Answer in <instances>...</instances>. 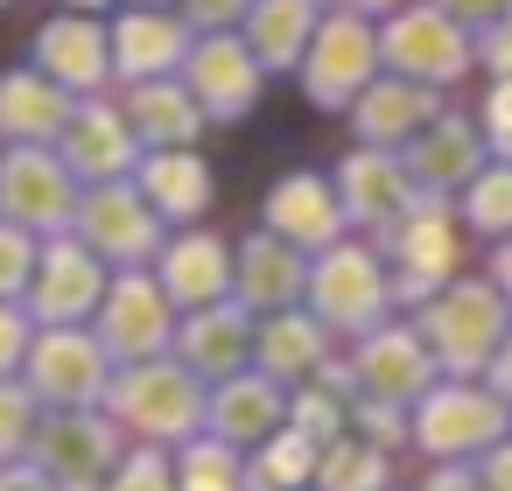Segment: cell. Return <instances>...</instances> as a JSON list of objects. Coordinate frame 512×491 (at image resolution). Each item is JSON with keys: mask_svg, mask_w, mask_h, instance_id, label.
Masks as SVG:
<instances>
[{"mask_svg": "<svg viewBox=\"0 0 512 491\" xmlns=\"http://www.w3.org/2000/svg\"><path fill=\"white\" fill-rule=\"evenodd\" d=\"M316 8H344V15H393L400 0H316Z\"/></svg>", "mask_w": 512, "mask_h": 491, "instance_id": "ee69618b", "label": "cell"}, {"mask_svg": "<svg viewBox=\"0 0 512 491\" xmlns=\"http://www.w3.org/2000/svg\"><path fill=\"white\" fill-rule=\"evenodd\" d=\"M36 71L50 85H64L71 99H99L113 85V29L99 15H50L29 43Z\"/></svg>", "mask_w": 512, "mask_h": 491, "instance_id": "277c9868", "label": "cell"}, {"mask_svg": "<svg viewBox=\"0 0 512 491\" xmlns=\"http://www.w3.org/2000/svg\"><path fill=\"white\" fill-rule=\"evenodd\" d=\"M120 407H127V421H141L148 435H176V428L197 421V393H190V379L169 372V365L134 372V379L120 386Z\"/></svg>", "mask_w": 512, "mask_h": 491, "instance_id": "603a6c76", "label": "cell"}, {"mask_svg": "<svg viewBox=\"0 0 512 491\" xmlns=\"http://www.w3.org/2000/svg\"><path fill=\"white\" fill-rule=\"evenodd\" d=\"M71 113H78V99L64 85H50L36 64L0 78V141L8 148H57Z\"/></svg>", "mask_w": 512, "mask_h": 491, "instance_id": "30bf717a", "label": "cell"}, {"mask_svg": "<svg viewBox=\"0 0 512 491\" xmlns=\"http://www.w3.org/2000/svg\"><path fill=\"white\" fill-rule=\"evenodd\" d=\"M176 78L190 85V99H197L204 120H218V127L246 120V113L260 106V85H267V71L253 64V50H246L239 36H197Z\"/></svg>", "mask_w": 512, "mask_h": 491, "instance_id": "5b68a950", "label": "cell"}, {"mask_svg": "<svg viewBox=\"0 0 512 491\" xmlns=\"http://www.w3.org/2000/svg\"><path fill=\"white\" fill-rule=\"evenodd\" d=\"M99 379H106L99 344H85V337H71V330H57V337L36 344V386H43V393H57V400L78 407V400L99 393Z\"/></svg>", "mask_w": 512, "mask_h": 491, "instance_id": "cb8c5ba5", "label": "cell"}, {"mask_svg": "<svg viewBox=\"0 0 512 491\" xmlns=\"http://www.w3.org/2000/svg\"><path fill=\"white\" fill-rule=\"evenodd\" d=\"M386 246L400 253V274L407 281H442L456 267V232H449V211L435 197H414L407 218L386 232Z\"/></svg>", "mask_w": 512, "mask_h": 491, "instance_id": "ffe728a7", "label": "cell"}, {"mask_svg": "<svg viewBox=\"0 0 512 491\" xmlns=\"http://www.w3.org/2000/svg\"><path fill=\"white\" fill-rule=\"evenodd\" d=\"M155 260H162V288H169L176 302H218L225 281H232V260H225V246H218L211 232H183V239H169Z\"/></svg>", "mask_w": 512, "mask_h": 491, "instance_id": "7402d4cb", "label": "cell"}, {"mask_svg": "<svg viewBox=\"0 0 512 491\" xmlns=\"http://www.w3.org/2000/svg\"><path fill=\"white\" fill-rule=\"evenodd\" d=\"M71 225L85 232L92 253H113V260H148L155 253V211H148V197L134 183H92L78 197Z\"/></svg>", "mask_w": 512, "mask_h": 491, "instance_id": "ba28073f", "label": "cell"}, {"mask_svg": "<svg viewBox=\"0 0 512 491\" xmlns=\"http://www.w3.org/2000/svg\"><path fill=\"white\" fill-rule=\"evenodd\" d=\"M57 155H64V169L92 190V183H120L148 148L134 141V127H127L120 106H106V99H78V113H71V127H64V141H57Z\"/></svg>", "mask_w": 512, "mask_h": 491, "instance_id": "8992f818", "label": "cell"}, {"mask_svg": "<svg viewBox=\"0 0 512 491\" xmlns=\"http://www.w3.org/2000/svg\"><path fill=\"white\" fill-rule=\"evenodd\" d=\"M190 491H232V463H218L211 449L190 456Z\"/></svg>", "mask_w": 512, "mask_h": 491, "instance_id": "60d3db41", "label": "cell"}, {"mask_svg": "<svg viewBox=\"0 0 512 491\" xmlns=\"http://www.w3.org/2000/svg\"><path fill=\"white\" fill-rule=\"evenodd\" d=\"M463 218L477 232H512V162H498V169L463 183Z\"/></svg>", "mask_w": 512, "mask_h": 491, "instance_id": "83f0119b", "label": "cell"}, {"mask_svg": "<svg viewBox=\"0 0 512 491\" xmlns=\"http://www.w3.org/2000/svg\"><path fill=\"white\" fill-rule=\"evenodd\" d=\"M22 337H29V330H22V316H15L8 302H0V372H8V365L22 358Z\"/></svg>", "mask_w": 512, "mask_h": 491, "instance_id": "7bdbcfd3", "label": "cell"}, {"mask_svg": "<svg viewBox=\"0 0 512 491\" xmlns=\"http://www.w3.org/2000/svg\"><path fill=\"white\" fill-rule=\"evenodd\" d=\"M477 57H484L498 78H512V15L491 22V29H477Z\"/></svg>", "mask_w": 512, "mask_h": 491, "instance_id": "f35d334b", "label": "cell"}, {"mask_svg": "<svg viewBox=\"0 0 512 491\" xmlns=\"http://www.w3.org/2000/svg\"><path fill=\"white\" fill-rule=\"evenodd\" d=\"M99 253L85 246V239H57L43 260H36V309L50 316V323H71V316H85L92 302H99Z\"/></svg>", "mask_w": 512, "mask_h": 491, "instance_id": "e0dca14e", "label": "cell"}, {"mask_svg": "<svg viewBox=\"0 0 512 491\" xmlns=\"http://www.w3.org/2000/svg\"><path fill=\"white\" fill-rule=\"evenodd\" d=\"M316 302H323V316H330V323H344V330L372 323V316H379V302H386V281H379L372 253H358V246L323 253V267H316Z\"/></svg>", "mask_w": 512, "mask_h": 491, "instance_id": "ac0fdd59", "label": "cell"}, {"mask_svg": "<svg viewBox=\"0 0 512 491\" xmlns=\"http://www.w3.org/2000/svg\"><path fill=\"white\" fill-rule=\"evenodd\" d=\"M365 372H372V386H379V393H407V386H421V379H428V358L414 351V337H400V330H393V337H379V344L365 351Z\"/></svg>", "mask_w": 512, "mask_h": 491, "instance_id": "f1b7e54d", "label": "cell"}, {"mask_svg": "<svg viewBox=\"0 0 512 491\" xmlns=\"http://www.w3.org/2000/svg\"><path fill=\"white\" fill-rule=\"evenodd\" d=\"M498 428V407L477 400V393H442L428 400V421H421V442L428 449H463V442H484Z\"/></svg>", "mask_w": 512, "mask_h": 491, "instance_id": "4316f807", "label": "cell"}, {"mask_svg": "<svg viewBox=\"0 0 512 491\" xmlns=\"http://www.w3.org/2000/svg\"><path fill=\"white\" fill-rule=\"evenodd\" d=\"M435 8H442L456 29H470V36H477V29H491V22H505V15H512V0H435Z\"/></svg>", "mask_w": 512, "mask_h": 491, "instance_id": "74e56055", "label": "cell"}, {"mask_svg": "<svg viewBox=\"0 0 512 491\" xmlns=\"http://www.w3.org/2000/svg\"><path fill=\"white\" fill-rule=\"evenodd\" d=\"M302 92H309V106H323V113H351L358 99H365V85L379 78V29H372V15H344V8H330L323 22H316V36H309V50H302Z\"/></svg>", "mask_w": 512, "mask_h": 491, "instance_id": "7a4b0ae2", "label": "cell"}, {"mask_svg": "<svg viewBox=\"0 0 512 491\" xmlns=\"http://www.w3.org/2000/svg\"><path fill=\"white\" fill-rule=\"evenodd\" d=\"M0 491H43V477H0Z\"/></svg>", "mask_w": 512, "mask_h": 491, "instance_id": "f6af8a7d", "label": "cell"}, {"mask_svg": "<svg viewBox=\"0 0 512 491\" xmlns=\"http://www.w3.org/2000/svg\"><path fill=\"white\" fill-rule=\"evenodd\" d=\"M246 15H253V0H183L190 36H239Z\"/></svg>", "mask_w": 512, "mask_h": 491, "instance_id": "1f68e13d", "label": "cell"}, {"mask_svg": "<svg viewBox=\"0 0 512 491\" xmlns=\"http://www.w3.org/2000/svg\"><path fill=\"white\" fill-rule=\"evenodd\" d=\"M337 204H344V225H400L407 204H414V176H407L400 155L358 148L337 169Z\"/></svg>", "mask_w": 512, "mask_h": 491, "instance_id": "8fae6325", "label": "cell"}, {"mask_svg": "<svg viewBox=\"0 0 512 491\" xmlns=\"http://www.w3.org/2000/svg\"><path fill=\"white\" fill-rule=\"evenodd\" d=\"M470 64H477V36L456 29L435 0H428V8H393V15L379 22V71H386V78L449 92Z\"/></svg>", "mask_w": 512, "mask_h": 491, "instance_id": "6da1fadb", "label": "cell"}, {"mask_svg": "<svg viewBox=\"0 0 512 491\" xmlns=\"http://www.w3.org/2000/svg\"><path fill=\"white\" fill-rule=\"evenodd\" d=\"M316 22H323L316 0H253V15L239 22V43L253 50L260 71H302V50H309Z\"/></svg>", "mask_w": 512, "mask_h": 491, "instance_id": "9a60e30c", "label": "cell"}, {"mask_svg": "<svg viewBox=\"0 0 512 491\" xmlns=\"http://www.w3.org/2000/svg\"><path fill=\"white\" fill-rule=\"evenodd\" d=\"M36 239L22 232V225H8V218H0V295H22L29 281H36Z\"/></svg>", "mask_w": 512, "mask_h": 491, "instance_id": "f546056e", "label": "cell"}, {"mask_svg": "<svg viewBox=\"0 0 512 491\" xmlns=\"http://www.w3.org/2000/svg\"><path fill=\"white\" fill-rule=\"evenodd\" d=\"M225 400H232V407H218V428H232V435H260V428L274 421V400H267L260 386H232Z\"/></svg>", "mask_w": 512, "mask_h": 491, "instance_id": "836d02e7", "label": "cell"}, {"mask_svg": "<svg viewBox=\"0 0 512 491\" xmlns=\"http://www.w3.org/2000/svg\"><path fill=\"white\" fill-rule=\"evenodd\" d=\"M267 232L288 239L295 253H302V246H337L344 204H337V190H330L323 176L295 169V176H281V183L267 190Z\"/></svg>", "mask_w": 512, "mask_h": 491, "instance_id": "7c38bea8", "label": "cell"}, {"mask_svg": "<svg viewBox=\"0 0 512 491\" xmlns=\"http://www.w3.org/2000/svg\"><path fill=\"white\" fill-rule=\"evenodd\" d=\"M498 281H505V295H512V246L498 253Z\"/></svg>", "mask_w": 512, "mask_h": 491, "instance_id": "7dc6e473", "label": "cell"}, {"mask_svg": "<svg viewBox=\"0 0 512 491\" xmlns=\"http://www.w3.org/2000/svg\"><path fill=\"white\" fill-rule=\"evenodd\" d=\"M22 435H29V400L0 386V456H8V449H15Z\"/></svg>", "mask_w": 512, "mask_h": 491, "instance_id": "ab89813d", "label": "cell"}, {"mask_svg": "<svg viewBox=\"0 0 512 491\" xmlns=\"http://www.w3.org/2000/svg\"><path fill=\"white\" fill-rule=\"evenodd\" d=\"M498 379H512V365H498Z\"/></svg>", "mask_w": 512, "mask_h": 491, "instance_id": "f907efd6", "label": "cell"}, {"mask_svg": "<svg viewBox=\"0 0 512 491\" xmlns=\"http://www.w3.org/2000/svg\"><path fill=\"white\" fill-rule=\"evenodd\" d=\"M435 491H470V484L463 477H435Z\"/></svg>", "mask_w": 512, "mask_h": 491, "instance_id": "681fc988", "label": "cell"}, {"mask_svg": "<svg viewBox=\"0 0 512 491\" xmlns=\"http://www.w3.org/2000/svg\"><path fill=\"white\" fill-rule=\"evenodd\" d=\"M113 491H169V470H162L155 456H141V463H134V470H127Z\"/></svg>", "mask_w": 512, "mask_h": 491, "instance_id": "b9f144b4", "label": "cell"}, {"mask_svg": "<svg viewBox=\"0 0 512 491\" xmlns=\"http://www.w3.org/2000/svg\"><path fill=\"white\" fill-rule=\"evenodd\" d=\"M442 120V92H428V85H407V78H372L365 85V99L351 106V127H358V141L365 148H407L414 134H428Z\"/></svg>", "mask_w": 512, "mask_h": 491, "instance_id": "9c48e42d", "label": "cell"}, {"mask_svg": "<svg viewBox=\"0 0 512 491\" xmlns=\"http://www.w3.org/2000/svg\"><path fill=\"white\" fill-rule=\"evenodd\" d=\"M43 449H50V477H64L71 491H85V484L106 470L113 435H106L99 421H57V428L43 435Z\"/></svg>", "mask_w": 512, "mask_h": 491, "instance_id": "484cf974", "label": "cell"}, {"mask_svg": "<svg viewBox=\"0 0 512 491\" xmlns=\"http://www.w3.org/2000/svg\"><path fill=\"white\" fill-rule=\"evenodd\" d=\"M141 8H155V0H141Z\"/></svg>", "mask_w": 512, "mask_h": 491, "instance_id": "816d5d0a", "label": "cell"}, {"mask_svg": "<svg viewBox=\"0 0 512 491\" xmlns=\"http://www.w3.org/2000/svg\"><path fill=\"white\" fill-rule=\"evenodd\" d=\"M190 22L183 15H162V8H127L113 22V78L127 85H155V78H176L183 57H190Z\"/></svg>", "mask_w": 512, "mask_h": 491, "instance_id": "52a82bcc", "label": "cell"}, {"mask_svg": "<svg viewBox=\"0 0 512 491\" xmlns=\"http://www.w3.org/2000/svg\"><path fill=\"white\" fill-rule=\"evenodd\" d=\"M85 183L64 169L57 148H8L0 155V218L22 232H57L78 218Z\"/></svg>", "mask_w": 512, "mask_h": 491, "instance_id": "3957f363", "label": "cell"}, {"mask_svg": "<svg viewBox=\"0 0 512 491\" xmlns=\"http://www.w3.org/2000/svg\"><path fill=\"white\" fill-rule=\"evenodd\" d=\"M120 113H127V127H134V141H141V148H190V141L211 127V120H204V106L190 99V85H183V78L127 85Z\"/></svg>", "mask_w": 512, "mask_h": 491, "instance_id": "5bb4252c", "label": "cell"}, {"mask_svg": "<svg viewBox=\"0 0 512 491\" xmlns=\"http://www.w3.org/2000/svg\"><path fill=\"white\" fill-rule=\"evenodd\" d=\"M239 288H246L253 302H288V295L302 288V253H295L288 239H274V232L246 239V246H239Z\"/></svg>", "mask_w": 512, "mask_h": 491, "instance_id": "d4e9b609", "label": "cell"}, {"mask_svg": "<svg viewBox=\"0 0 512 491\" xmlns=\"http://www.w3.org/2000/svg\"><path fill=\"white\" fill-rule=\"evenodd\" d=\"M491 484H498V491H512V463H498V470H491Z\"/></svg>", "mask_w": 512, "mask_h": 491, "instance_id": "c3c4849f", "label": "cell"}, {"mask_svg": "<svg viewBox=\"0 0 512 491\" xmlns=\"http://www.w3.org/2000/svg\"><path fill=\"white\" fill-rule=\"evenodd\" d=\"M71 15H92V8H113V0H64Z\"/></svg>", "mask_w": 512, "mask_h": 491, "instance_id": "bcb514c9", "label": "cell"}, {"mask_svg": "<svg viewBox=\"0 0 512 491\" xmlns=\"http://www.w3.org/2000/svg\"><path fill=\"white\" fill-rule=\"evenodd\" d=\"M162 337H169V295H162L155 281L127 274V281L113 288V302H106V344L127 351V358H148Z\"/></svg>", "mask_w": 512, "mask_h": 491, "instance_id": "44dd1931", "label": "cell"}, {"mask_svg": "<svg viewBox=\"0 0 512 491\" xmlns=\"http://www.w3.org/2000/svg\"><path fill=\"white\" fill-rule=\"evenodd\" d=\"M400 162H407V176H414V190H463L470 176H484V134L470 127V120H435L428 134H414L407 148H400Z\"/></svg>", "mask_w": 512, "mask_h": 491, "instance_id": "4fadbf2b", "label": "cell"}, {"mask_svg": "<svg viewBox=\"0 0 512 491\" xmlns=\"http://www.w3.org/2000/svg\"><path fill=\"white\" fill-rule=\"evenodd\" d=\"M267 365H274V372L316 365V330H309V323H274V330H267Z\"/></svg>", "mask_w": 512, "mask_h": 491, "instance_id": "d6a6232c", "label": "cell"}, {"mask_svg": "<svg viewBox=\"0 0 512 491\" xmlns=\"http://www.w3.org/2000/svg\"><path fill=\"white\" fill-rule=\"evenodd\" d=\"M323 484H330V491H372V484H379V456H372V449H337V456L323 463Z\"/></svg>", "mask_w": 512, "mask_h": 491, "instance_id": "e575fe53", "label": "cell"}, {"mask_svg": "<svg viewBox=\"0 0 512 491\" xmlns=\"http://www.w3.org/2000/svg\"><path fill=\"white\" fill-rule=\"evenodd\" d=\"M477 120H484V127H477L484 148H505V155H512V78H498V85L484 92V113H477Z\"/></svg>", "mask_w": 512, "mask_h": 491, "instance_id": "d590c367", "label": "cell"}, {"mask_svg": "<svg viewBox=\"0 0 512 491\" xmlns=\"http://www.w3.org/2000/svg\"><path fill=\"white\" fill-rule=\"evenodd\" d=\"M0 8H8V0H0Z\"/></svg>", "mask_w": 512, "mask_h": 491, "instance_id": "f5cc1de1", "label": "cell"}, {"mask_svg": "<svg viewBox=\"0 0 512 491\" xmlns=\"http://www.w3.org/2000/svg\"><path fill=\"white\" fill-rule=\"evenodd\" d=\"M428 337L442 344V358H449V365H477V358L498 344V295H491V288H477V281L449 288V295L428 309Z\"/></svg>", "mask_w": 512, "mask_h": 491, "instance_id": "2e32d148", "label": "cell"}, {"mask_svg": "<svg viewBox=\"0 0 512 491\" xmlns=\"http://www.w3.org/2000/svg\"><path fill=\"white\" fill-rule=\"evenodd\" d=\"M134 190L148 197L155 218H204V204H211V169H204L190 148H148Z\"/></svg>", "mask_w": 512, "mask_h": 491, "instance_id": "d6986e66", "label": "cell"}, {"mask_svg": "<svg viewBox=\"0 0 512 491\" xmlns=\"http://www.w3.org/2000/svg\"><path fill=\"white\" fill-rule=\"evenodd\" d=\"M239 337H246L239 316H204V323L190 330V358H197V365H232V358H239Z\"/></svg>", "mask_w": 512, "mask_h": 491, "instance_id": "4dcf8cb0", "label": "cell"}, {"mask_svg": "<svg viewBox=\"0 0 512 491\" xmlns=\"http://www.w3.org/2000/svg\"><path fill=\"white\" fill-rule=\"evenodd\" d=\"M302 470H309V442H302V435H288V442H274V449H267L260 484H295Z\"/></svg>", "mask_w": 512, "mask_h": 491, "instance_id": "8d00e7d4", "label": "cell"}]
</instances>
